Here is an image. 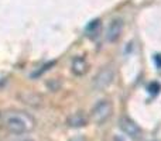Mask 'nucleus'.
I'll return each instance as SVG.
<instances>
[{
    "mask_svg": "<svg viewBox=\"0 0 161 141\" xmlns=\"http://www.w3.org/2000/svg\"><path fill=\"white\" fill-rule=\"evenodd\" d=\"M6 127H7L8 131H11L14 134H21L33 127V120L21 113L10 114L6 119Z\"/></svg>",
    "mask_w": 161,
    "mask_h": 141,
    "instance_id": "nucleus-1",
    "label": "nucleus"
},
{
    "mask_svg": "<svg viewBox=\"0 0 161 141\" xmlns=\"http://www.w3.org/2000/svg\"><path fill=\"white\" fill-rule=\"evenodd\" d=\"M113 113V105L110 100H100L93 109H92L91 117L95 123H103L105 120H108Z\"/></svg>",
    "mask_w": 161,
    "mask_h": 141,
    "instance_id": "nucleus-2",
    "label": "nucleus"
},
{
    "mask_svg": "<svg viewBox=\"0 0 161 141\" xmlns=\"http://www.w3.org/2000/svg\"><path fill=\"white\" fill-rule=\"evenodd\" d=\"M114 79V69L112 67H103L97 72V75L93 78V88L97 90L109 88Z\"/></svg>",
    "mask_w": 161,
    "mask_h": 141,
    "instance_id": "nucleus-3",
    "label": "nucleus"
},
{
    "mask_svg": "<svg viewBox=\"0 0 161 141\" xmlns=\"http://www.w3.org/2000/svg\"><path fill=\"white\" fill-rule=\"evenodd\" d=\"M122 33H123V20L122 19L112 20L108 30H106V41L116 42L122 37Z\"/></svg>",
    "mask_w": 161,
    "mask_h": 141,
    "instance_id": "nucleus-4",
    "label": "nucleus"
},
{
    "mask_svg": "<svg viewBox=\"0 0 161 141\" xmlns=\"http://www.w3.org/2000/svg\"><path fill=\"white\" fill-rule=\"evenodd\" d=\"M19 97L23 103H25L28 106H33V107H38L42 103V97L33 90H21L19 93Z\"/></svg>",
    "mask_w": 161,
    "mask_h": 141,
    "instance_id": "nucleus-5",
    "label": "nucleus"
},
{
    "mask_svg": "<svg viewBox=\"0 0 161 141\" xmlns=\"http://www.w3.org/2000/svg\"><path fill=\"white\" fill-rule=\"evenodd\" d=\"M120 128L130 137H137L140 134V127L133 120L127 119V117H122L120 119Z\"/></svg>",
    "mask_w": 161,
    "mask_h": 141,
    "instance_id": "nucleus-6",
    "label": "nucleus"
},
{
    "mask_svg": "<svg viewBox=\"0 0 161 141\" xmlns=\"http://www.w3.org/2000/svg\"><path fill=\"white\" fill-rule=\"evenodd\" d=\"M88 61H86L85 58H82V57H76V58H74L72 64H71V71H72L74 75H76V76H82V75H85L86 72H88Z\"/></svg>",
    "mask_w": 161,
    "mask_h": 141,
    "instance_id": "nucleus-7",
    "label": "nucleus"
},
{
    "mask_svg": "<svg viewBox=\"0 0 161 141\" xmlns=\"http://www.w3.org/2000/svg\"><path fill=\"white\" fill-rule=\"evenodd\" d=\"M68 126L69 127H82L88 123V119L86 116L82 113V111H76V113H72L67 120Z\"/></svg>",
    "mask_w": 161,
    "mask_h": 141,
    "instance_id": "nucleus-8",
    "label": "nucleus"
},
{
    "mask_svg": "<svg viewBox=\"0 0 161 141\" xmlns=\"http://www.w3.org/2000/svg\"><path fill=\"white\" fill-rule=\"evenodd\" d=\"M27 141H31V140H27Z\"/></svg>",
    "mask_w": 161,
    "mask_h": 141,
    "instance_id": "nucleus-9",
    "label": "nucleus"
}]
</instances>
